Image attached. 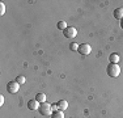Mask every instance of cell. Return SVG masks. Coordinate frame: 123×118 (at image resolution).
<instances>
[{
    "mask_svg": "<svg viewBox=\"0 0 123 118\" xmlns=\"http://www.w3.org/2000/svg\"><path fill=\"white\" fill-rule=\"evenodd\" d=\"M39 102L37 101L36 98L34 100H29V102H28V108L30 109V110H38L39 109Z\"/></svg>",
    "mask_w": 123,
    "mask_h": 118,
    "instance_id": "cell-6",
    "label": "cell"
},
{
    "mask_svg": "<svg viewBox=\"0 0 123 118\" xmlns=\"http://www.w3.org/2000/svg\"><path fill=\"white\" fill-rule=\"evenodd\" d=\"M77 51L81 55H89L92 52V47H90V45H88V43H81V45H79Z\"/></svg>",
    "mask_w": 123,
    "mask_h": 118,
    "instance_id": "cell-4",
    "label": "cell"
},
{
    "mask_svg": "<svg viewBox=\"0 0 123 118\" xmlns=\"http://www.w3.org/2000/svg\"><path fill=\"white\" fill-rule=\"evenodd\" d=\"M63 34L66 38H75L76 35H77V30H76V28H74V26H68V28L63 32Z\"/></svg>",
    "mask_w": 123,
    "mask_h": 118,
    "instance_id": "cell-5",
    "label": "cell"
},
{
    "mask_svg": "<svg viewBox=\"0 0 123 118\" xmlns=\"http://www.w3.org/2000/svg\"><path fill=\"white\" fill-rule=\"evenodd\" d=\"M5 13V4H4V1H1L0 3V14H4Z\"/></svg>",
    "mask_w": 123,
    "mask_h": 118,
    "instance_id": "cell-14",
    "label": "cell"
},
{
    "mask_svg": "<svg viewBox=\"0 0 123 118\" xmlns=\"http://www.w3.org/2000/svg\"><path fill=\"white\" fill-rule=\"evenodd\" d=\"M106 72L110 78H118L119 73H121V67L117 63H110L106 68Z\"/></svg>",
    "mask_w": 123,
    "mask_h": 118,
    "instance_id": "cell-1",
    "label": "cell"
},
{
    "mask_svg": "<svg viewBox=\"0 0 123 118\" xmlns=\"http://www.w3.org/2000/svg\"><path fill=\"white\" fill-rule=\"evenodd\" d=\"M51 118H64V114L62 110H56L51 114Z\"/></svg>",
    "mask_w": 123,
    "mask_h": 118,
    "instance_id": "cell-11",
    "label": "cell"
},
{
    "mask_svg": "<svg viewBox=\"0 0 123 118\" xmlns=\"http://www.w3.org/2000/svg\"><path fill=\"white\" fill-rule=\"evenodd\" d=\"M18 89H20V84L17 81H9L7 84V91L9 93H12V94L17 93V92H18Z\"/></svg>",
    "mask_w": 123,
    "mask_h": 118,
    "instance_id": "cell-3",
    "label": "cell"
},
{
    "mask_svg": "<svg viewBox=\"0 0 123 118\" xmlns=\"http://www.w3.org/2000/svg\"><path fill=\"white\" fill-rule=\"evenodd\" d=\"M56 104H58V108H59V110H62V111L66 110V109L68 108V102H67L66 100H60V101L56 102Z\"/></svg>",
    "mask_w": 123,
    "mask_h": 118,
    "instance_id": "cell-9",
    "label": "cell"
},
{
    "mask_svg": "<svg viewBox=\"0 0 123 118\" xmlns=\"http://www.w3.org/2000/svg\"><path fill=\"white\" fill-rule=\"evenodd\" d=\"M4 104V96H0V106H3Z\"/></svg>",
    "mask_w": 123,
    "mask_h": 118,
    "instance_id": "cell-17",
    "label": "cell"
},
{
    "mask_svg": "<svg viewBox=\"0 0 123 118\" xmlns=\"http://www.w3.org/2000/svg\"><path fill=\"white\" fill-rule=\"evenodd\" d=\"M79 45H80V43H71V45H69V49H71L72 51H77V50H79Z\"/></svg>",
    "mask_w": 123,
    "mask_h": 118,
    "instance_id": "cell-13",
    "label": "cell"
},
{
    "mask_svg": "<svg viewBox=\"0 0 123 118\" xmlns=\"http://www.w3.org/2000/svg\"><path fill=\"white\" fill-rule=\"evenodd\" d=\"M36 100L39 104H43V102H46V94L45 93H37L36 94Z\"/></svg>",
    "mask_w": 123,
    "mask_h": 118,
    "instance_id": "cell-10",
    "label": "cell"
},
{
    "mask_svg": "<svg viewBox=\"0 0 123 118\" xmlns=\"http://www.w3.org/2000/svg\"><path fill=\"white\" fill-rule=\"evenodd\" d=\"M121 26H122V29H123V19L121 20Z\"/></svg>",
    "mask_w": 123,
    "mask_h": 118,
    "instance_id": "cell-18",
    "label": "cell"
},
{
    "mask_svg": "<svg viewBox=\"0 0 123 118\" xmlns=\"http://www.w3.org/2000/svg\"><path fill=\"white\" fill-rule=\"evenodd\" d=\"M114 17L117 20H122L123 19V8H117L114 9Z\"/></svg>",
    "mask_w": 123,
    "mask_h": 118,
    "instance_id": "cell-8",
    "label": "cell"
},
{
    "mask_svg": "<svg viewBox=\"0 0 123 118\" xmlns=\"http://www.w3.org/2000/svg\"><path fill=\"white\" fill-rule=\"evenodd\" d=\"M51 106H52V110H54V111H56V110H59V108H58V104H52Z\"/></svg>",
    "mask_w": 123,
    "mask_h": 118,
    "instance_id": "cell-16",
    "label": "cell"
},
{
    "mask_svg": "<svg viewBox=\"0 0 123 118\" xmlns=\"http://www.w3.org/2000/svg\"><path fill=\"white\" fill-rule=\"evenodd\" d=\"M56 26H58V29H60V30H63V32L66 30L67 28H68V25H67V24L64 22V21H59V22H58V25H56Z\"/></svg>",
    "mask_w": 123,
    "mask_h": 118,
    "instance_id": "cell-12",
    "label": "cell"
},
{
    "mask_svg": "<svg viewBox=\"0 0 123 118\" xmlns=\"http://www.w3.org/2000/svg\"><path fill=\"white\" fill-rule=\"evenodd\" d=\"M16 81L20 85H21V84H24V83H25V78H24V76H17Z\"/></svg>",
    "mask_w": 123,
    "mask_h": 118,
    "instance_id": "cell-15",
    "label": "cell"
},
{
    "mask_svg": "<svg viewBox=\"0 0 123 118\" xmlns=\"http://www.w3.org/2000/svg\"><path fill=\"white\" fill-rule=\"evenodd\" d=\"M119 59H121V57H119V54H117V52H113V54H110V57H109L110 63H117L118 64Z\"/></svg>",
    "mask_w": 123,
    "mask_h": 118,
    "instance_id": "cell-7",
    "label": "cell"
},
{
    "mask_svg": "<svg viewBox=\"0 0 123 118\" xmlns=\"http://www.w3.org/2000/svg\"><path fill=\"white\" fill-rule=\"evenodd\" d=\"M39 113L42 114V116H51L52 113H54V110H52V106L49 104V102H43V104L39 105Z\"/></svg>",
    "mask_w": 123,
    "mask_h": 118,
    "instance_id": "cell-2",
    "label": "cell"
}]
</instances>
